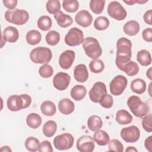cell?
Returning <instances> with one entry per match:
<instances>
[{
    "mask_svg": "<svg viewBox=\"0 0 152 152\" xmlns=\"http://www.w3.org/2000/svg\"><path fill=\"white\" fill-rule=\"evenodd\" d=\"M122 71L128 76L132 77L137 75L139 72V66L138 64L132 61H129L124 66Z\"/></svg>",
    "mask_w": 152,
    "mask_h": 152,
    "instance_id": "32",
    "label": "cell"
},
{
    "mask_svg": "<svg viewBox=\"0 0 152 152\" xmlns=\"http://www.w3.org/2000/svg\"><path fill=\"white\" fill-rule=\"evenodd\" d=\"M31 103V97L28 94H23L10 96L7 99V104L10 110L16 112L27 108L30 106Z\"/></svg>",
    "mask_w": 152,
    "mask_h": 152,
    "instance_id": "2",
    "label": "cell"
},
{
    "mask_svg": "<svg viewBox=\"0 0 152 152\" xmlns=\"http://www.w3.org/2000/svg\"><path fill=\"white\" fill-rule=\"evenodd\" d=\"M63 8L68 12H75L79 8V3L77 0H68L62 2Z\"/></svg>",
    "mask_w": 152,
    "mask_h": 152,
    "instance_id": "40",
    "label": "cell"
},
{
    "mask_svg": "<svg viewBox=\"0 0 152 152\" xmlns=\"http://www.w3.org/2000/svg\"><path fill=\"white\" fill-rule=\"evenodd\" d=\"M70 80L71 77L68 74L60 72L54 76L53 78V84L56 89L62 91L68 87Z\"/></svg>",
    "mask_w": 152,
    "mask_h": 152,
    "instance_id": "14",
    "label": "cell"
},
{
    "mask_svg": "<svg viewBox=\"0 0 152 152\" xmlns=\"http://www.w3.org/2000/svg\"><path fill=\"white\" fill-rule=\"evenodd\" d=\"M108 150L109 151L122 152L124 151V146L121 142L117 139H113L108 142Z\"/></svg>",
    "mask_w": 152,
    "mask_h": 152,
    "instance_id": "42",
    "label": "cell"
},
{
    "mask_svg": "<svg viewBox=\"0 0 152 152\" xmlns=\"http://www.w3.org/2000/svg\"><path fill=\"white\" fill-rule=\"evenodd\" d=\"M116 48L115 63L118 68L122 71L124 65L131 58L132 43L130 40L125 37H121L116 42Z\"/></svg>",
    "mask_w": 152,
    "mask_h": 152,
    "instance_id": "1",
    "label": "cell"
},
{
    "mask_svg": "<svg viewBox=\"0 0 152 152\" xmlns=\"http://www.w3.org/2000/svg\"><path fill=\"white\" fill-rule=\"evenodd\" d=\"M45 40L48 45L55 46L57 45L60 40V34L56 31L51 30L46 35Z\"/></svg>",
    "mask_w": 152,
    "mask_h": 152,
    "instance_id": "38",
    "label": "cell"
},
{
    "mask_svg": "<svg viewBox=\"0 0 152 152\" xmlns=\"http://www.w3.org/2000/svg\"><path fill=\"white\" fill-rule=\"evenodd\" d=\"M94 141L99 145L101 146L106 145L110 141V138L108 134L103 130H98L95 131L93 134Z\"/></svg>",
    "mask_w": 152,
    "mask_h": 152,
    "instance_id": "23",
    "label": "cell"
},
{
    "mask_svg": "<svg viewBox=\"0 0 152 152\" xmlns=\"http://www.w3.org/2000/svg\"><path fill=\"white\" fill-rule=\"evenodd\" d=\"M142 37L147 42H152V30L151 28H147L142 31Z\"/></svg>",
    "mask_w": 152,
    "mask_h": 152,
    "instance_id": "46",
    "label": "cell"
},
{
    "mask_svg": "<svg viewBox=\"0 0 152 152\" xmlns=\"http://www.w3.org/2000/svg\"><path fill=\"white\" fill-rule=\"evenodd\" d=\"M125 3L127 4L128 5H133L135 3H139V4H144V3H145L147 2H148V1H135V0H131V1H124Z\"/></svg>",
    "mask_w": 152,
    "mask_h": 152,
    "instance_id": "50",
    "label": "cell"
},
{
    "mask_svg": "<svg viewBox=\"0 0 152 152\" xmlns=\"http://www.w3.org/2000/svg\"><path fill=\"white\" fill-rule=\"evenodd\" d=\"M127 84L128 80L125 77L122 75H116L112 80L109 84L111 94L114 96L121 95L126 87Z\"/></svg>",
    "mask_w": 152,
    "mask_h": 152,
    "instance_id": "10",
    "label": "cell"
},
{
    "mask_svg": "<svg viewBox=\"0 0 152 152\" xmlns=\"http://www.w3.org/2000/svg\"><path fill=\"white\" fill-rule=\"evenodd\" d=\"M38 151L40 152H52L53 151V148L50 142L45 140L40 144Z\"/></svg>",
    "mask_w": 152,
    "mask_h": 152,
    "instance_id": "45",
    "label": "cell"
},
{
    "mask_svg": "<svg viewBox=\"0 0 152 152\" xmlns=\"http://www.w3.org/2000/svg\"><path fill=\"white\" fill-rule=\"evenodd\" d=\"M65 43L69 46L80 45L84 40V34L81 30L72 27L69 30L64 39Z\"/></svg>",
    "mask_w": 152,
    "mask_h": 152,
    "instance_id": "9",
    "label": "cell"
},
{
    "mask_svg": "<svg viewBox=\"0 0 152 152\" xmlns=\"http://www.w3.org/2000/svg\"><path fill=\"white\" fill-rule=\"evenodd\" d=\"M127 106L131 112L138 118H142L145 116L149 111L148 106L137 96H132L128 98Z\"/></svg>",
    "mask_w": 152,
    "mask_h": 152,
    "instance_id": "3",
    "label": "cell"
},
{
    "mask_svg": "<svg viewBox=\"0 0 152 152\" xmlns=\"http://www.w3.org/2000/svg\"><path fill=\"white\" fill-rule=\"evenodd\" d=\"M39 73L42 78H48L52 76L53 74V69L50 65L46 64L39 68Z\"/></svg>",
    "mask_w": 152,
    "mask_h": 152,
    "instance_id": "41",
    "label": "cell"
},
{
    "mask_svg": "<svg viewBox=\"0 0 152 152\" xmlns=\"http://www.w3.org/2000/svg\"><path fill=\"white\" fill-rule=\"evenodd\" d=\"M103 125V122L101 118L97 115H92L87 120V126L91 131H97L99 130Z\"/></svg>",
    "mask_w": 152,
    "mask_h": 152,
    "instance_id": "26",
    "label": "cell"
},
{
    "mask_svg": "<svg viewBox=\"0 0 152 152\" xmlns=\"http://www.w3.org/2000/svg\"><path fill=\"white\" fill-rule=\"evenodd\" d=\"M121 136L126 142H135L140 138V131L136 126H130L121 129Z\"/></svg>",
    "mask_w": 152,
    "mask_h": 152,
    "instance_id": "11",
    "label": "cell"
},
{
    "mask_svg": "<svg viewBox=\"0 0 152 152\" xmlns=\"http://www.w3.org/2000/svg\"><path fill=\"white\" fill-rule=\"evenodd\" d=\"M74 76L77 81L84 83L88 78V72L86 66L84 64L77 65L74 70Z\"/></svg>",
    "mask_w": 152,
    "mask_h": 152,
    "instance_id": "18",
    "label": "cell"
},
{
    "mask_svg": "<svg viewBox=\"0 0 152 152\" xmlns=\"http://www.w3.org/2000/svg\"><path fill=\"white\" fill-rule=\"evenodd\" d=\"M124 31L128 36H135L140 31V25L135 20H130L126 22L124 26Z\"/></svg>",
    "mask_w": 152,
    "mask_h": 152,
    "instance_id": "22",
    "label": "cell"
},
{
    "mask_svg": "<svg viewBox=\"0 0 152 152\" xmlns=\"http://www.w3.org/2000/svg\"><path fill=\"white\" fill-rule=\"evenodd\" d=\"M93 138L90 135H82L77 141V148L81 152H92L94 149Z\"/></svg>",
    "mask_w": 152,
    "mask_h": 152,
    "instance_id": "13",
    "label": "cell"
},
{
    "mask_svg": "<svg viewBox=\"0 0 152 152\" xmlns=\"http://www.w3.org/2000/svg\"><path fill=\"white\" fill-rule=\"evenodd\" d=\"M3 4L9 10H14L16 7L18 1L17 0H4Z\"/></svg>",
    "mask_w": 152,
    "mask_h": 152,
    "instance_id": "47",
    "label": "cell"
},
{
    "mask_svg": "<svg viewBox=\"0 0 152 152\" xmlns=\"http://www.w3.org/2000/svg\"><path fill=\"white\" fill-rule=\"evenodd\" d=\"M146 87L145 82L141 78L135 79L131 83V89L136 94H142L145 91Z\"/></svg>",
    "mask_w": 152,
    "mask_h": 152,
    "instance_id": "28",
    "label": "cell"
},
{
    "mask_svg": "<svg viewBox=\"0 0 152 152\" xmlns=\"http://www.w3.org/2000/svg\"><path fill=\"white\" fill-rule=\"evenodd\" d=\"M144 145L145 148L148 151H151L152 148V136H149L147 138L144 142Z\"/></svg>",
    "mask_w": 152,
    "mask_h": 152,
    "instance_id": "49",
    "label": "cell"
},
{
    "mask_svg": "<svg viewBox=\"0 0 152 152\" xmlns=\"http://www.w3.org/2000/svg\"><path fill=\"white\" fill-rule=\"evenodd\" d=\"M146 75H147V77L150 80H151L152 78H151V68H150L148 71H147L146 72Z\"/></svg>",
    "mask_w": 152,
    "mask_h": 152,
    "instance_id": "53",
    "label": "cell"
},
{
    "mask_svg": "<svg viewBox=\"0 0 152 152\" xmlns=\"http://www.w3.org/2000/svg\"><path fill=\"white\" fill-rule=\"evenodd\" d=\"M90 71L93 73H100L103 71L104 65L103 62L99 59H93L89 64Z\"/></svg>",
    "mask_w": 152,
    "mask_h": 152,
    "instance_id": "39",
    "label": "cell"
},
{
    "mask_svg": "<svg viewBox=\"0 0 152 152\" xmlns=\"http://www.w3.org/2000/svg\"><path fill=\"white\" fill-rule=\"evenodd\" d=\"M74 138L69 133L57 135L53 140L54 147L59 150H66L73 146Z\"/></svg>",
    "mask_w": 152,
    "mask_h": 152,
    "instance_id": "7",
    "label": "cell"
},
{
    "mask_svg": "<svg viewBox=\"0 0 152 152\" xmlns=\"http://www.w3.org/2000/svg\"><path fill=\"white\" fill-rule=\"evenodd\" d=\"M26 41L30 45H35L40 43L42 39L40 33L36 30H30L26 34Z\"/></svg>",
    "mask_w": 152,
    "mask_h": 152,
    "instance_id": "31",
    "label": "cell"
},
{
    "mask_svg": "<svg viewBox=\"0 0 152 152\" xmlns=\"http://www.w3.org/2000/svg\"><path fill=\"white\" fill-rule=\"evenodd\" d=\"M93 17L87 10H81L75 16V21L77 24L83 27H87L93 22Z\"/></svg>",
    "mask_w": 152,
    "mask_h": 152,
    "instance_id": "16",
    "label": "cell"
},
{
    "mask_svg": "<svg viewBox=\"0 0 152 152\" xmlns=\"http://www.w3.org/2000/svg\"><path fill=\"white\" fill-rule=\"evenodd\" d=\"M52 24V19L48 15H42L37 20V27L43 31L49 30Z\"/></svg>",
    "mask_w": 152,
    "mask_h": 152,
    "instance_id": "33",
    "label": "cell"
},
{
    "mask_svg": "<svg viewBox=\"0 0 152 152\" xmlns=\"http://www.w3.org/2000/svg\"><path fill=\"white\" fill-rule=\"evenodd\" d=\"M87 94L86 87L82 85H76L72 88L70 91L71 97L75 101L83 100Z\"/></svg>",
    "mask_w": 152,
    "mask_h": 152,
    "instance_id": "21",
    "label": "cell"
},
{
    "mask_svg": "<svg viewBox=\"0 0 152 152\" xmlns=\"http://www.w3.org/2000/svg\"><path fill=\"white\" fill-rule=\"evenodd\" d=\"M151 119L152 115L151 114H148V115L144 116L142 120V126L144 129L148 132H152V126H151Z\"/></svg>",
    "mask_w": 152,
    "mask_h": 152,
    "instance_id": "44",
    "label": "cell"
},
{
    "mask_svg": "<svg viewBox=\"0 0 152 152\" xmlns=\"http://www.w3.org/2000/svg\"><path fill=\"white\" fill-rule=\"evenodd\" d=\"M75 53L74 50H66L63 52L59 58V64L64 69H69L75 59Z\"/></svg>",
    "mask_w": 152,
    "mask_h": 152,
    "instance_id": "15",
    "label": "cell"
},
{
    "mask_svg": "<svg viewBox=\"0 0 152 152\" xmlns=\"http://www.w3.org/2000/svg\"><path fill=\"white\" fill-rule=\"evenodd\" d=\"M54 18L58 24L62 28L67 27L73 23V20L71 17L69 15L65 14L62 11H59L58 13L54 15Z\"/></svg>",
    "mask_w": 152,
    "mask_h": 152,
    "instance_id": "20",
    "label": "cell"
},
{
    "mask_svg": "<svg viewBox=\"0 0 152 152\" xmlns=\"http://www.w3.org/2000/svg\"><path fill=\"white\" fill-rule=\"evenodd\" d=\"M5 18L10 23L18 26L23 25L28 21L29 14L27 11L24 10H9L5 13Z\"/></svg>",
    "mask_w": 152,
    "mask_h": 152,
    "instance_id": "6",
    "label": "cell"
},
{
    "mask_svg": "<svg viewBox=\"0 0 152 152\" xmlns=\"http://www.w3.org/2000/svg\"><path fill=\"white\" fill-rule=\"evenodd\" d=\"M100 104L106 109L110 108L113 104V99L111 95L109 94H106L99 101Z\"/></svg>",
    "mask_w": 152,
    "mask_h": 152,
    "instance_id": "43",
    "label": "cell"
},
{
    "mask_svg": "<svg viewBox=\"0 0 152 152\" xmlns=\"http://www.w3.org/2000/svg\"><path fill=\"white\" fill-rule=\"evenodd\" d=\"M137 60L142 66H148L151 64L150 53L145 49H142L137 54Z\"/></svg>",
    "mask_w": 152,
    "mask_h": 152,
    "instance_id": "27",
    "label": "cell"
},
{
    "mask_svg": "<svg viewBox=\"0 0 152 152\" xmlns=\"http://www.w3.org/2000/svg\"><path fill=\"white\" fill-rule=\"evenodd\" d=\"M39 140L33 137H28L25 141V147L28 151L34 152L39 150Z\"/></svg>",
    "mask_w": 152,
    "mask_h": 152,
    "instance_id": "34",
    "label": "cell"
},
{
    "mask_svg": "<svg viewBox=\"0 0 152 152\" xmlns=\"http://www.w3.org/2000/svg\"><path fill=\"white\" fill-rule=\"evenodd\" d=\"M104 4V0H91L90 2V8L94 13L100 14L103 11Z\"/></svg>",
    "mask_w": 152,
    "mask_h": 152,
    "instance_id": "36",
    "label": "cell"
},
{
    "mask_svg": "<svg viewBox=\"0 0 152 152\" xmlns=\"http://www.w3.org/2000/svg\"><path fill=\"white\" fill-rule=\"evenodd\" d=\"M82 45L86 54L90 58L97 59L102 53V50L99 41L93 37H86L82 43Z\"/></svg>",
    "mask_w": 152,
    "mask_h": 152,
    "instance_id": "4",
    "label": "cell"
},
{
    "mask_svg": "<svg viewBox=\"0 0 152 152\" xmlns=\"http://www.w3.org/2000/svg\"><path fill=\"white\" fill-rule=\"evenodd\" d=\"M109 20L104 16H100L96 18L94 22V27L97 30H104L109 26Z\"/></svg>",
    "mask_w": 152,
    "mask_h": 152,
    "instance_id": "35",
    "label": "cell"
},
{
    "mask_svg": "<svg viewBox=\"0 0 152 152\" xmlns=\"http://www.w3.org/2000/svg\"><path fill=\"white\" fill-rule=\"evenodd\" d=\"M107 94L106 87L104 83L100 81L95 83L88 93L89 98L94 103H99L100 100Z\"/></svg>",
    "mask_w": 152,
    "mask_h": 152,
    "instance_id": "12",
    "label": "cell"
},
{
    "mask_svg": "<svg viewBox=\"0 0 152 152\" xmlns=\"http://www.w3.org/2000/svg\"><path fill=\"white\" fill-rule=\"evenodd\" d=\"M27 125L31 128L37 129L42 124V118L40 116L36 113L29 114L26 118Z\"/></svg>",
    "mask_w": 152,
    "mask_h": 152,
    "instance_id": "29",
    "label": "cell"
},
{
    "mask_svg": "<svg viewBox=\"0 0 152 152\" xmlns=\"http://www.w3.org/2000/svg\"><path fill=\"white\" fill-rule=\"evenodd\" d=\"M0 151H2V152H4V151H7V152H11L12 150L10 148V147L9 146H7V145H5V146H2L1 149H0Z\"/></svg>",
    "mask_w": 152,
    "mask_h": 152,
    "instance_id": "51",
    "label": "cell"
},
{
    "mask_svg": "<svg viewBox=\"0 0 152 152\" xmlns=\"http://www.w3.org/2000/svg\"><path fill=\"white\" fill-rule=\"evenodd\" d=\"M108 15L116 20L121 21L124 20L127 15L124 7L118 1L110 2L107 8Z\"/></svg>",
    "mask_w": 152,
    "mask_h": 152,
    "instance_id": "8",
    "label": "cell"
},
{
    "mask_svg": "<svg viewBox=\"0 0 152 152\" xmlns=\"http://www.w3.org/2000/svg\"><path fill=\"white\" fill-rule=\"evenodd\" d=\"M75 109L74 103L69 99L64 98L61 100L58 103V109L63 115H69Z\"/></svg>",
    "mask_w": 152,
    "mask_h": 152,
    "instance_id": "19",
    "label": "cell"
},
{
    "mask_svg": "<svg viewBox=\"0 0 152 152\" xmlns=\"http://www.w3.org/2000/svg\"><path fill=\"white\" fill-rule=\"evenodd\" d=\"M151 15H152V10H149L145 12V14H144V16H143V18H144L145 23L148 25H152Z\"/></svg>",
    "mask_w": 152,
    "mask_h": 152,
    "instance_id": "48",
    "label": "cell"
},
{
    "mask_svg": "<svg viewBox=\"0 0 152 152\" xmlns=\"http://www.w3.org/2000/svg\"><path fill=\"white\" fill-rule=\"evenodd\" d=\"M40 110L44 115L51 116L55 114L56 112V107L53 102L50 100H46L42 103L40 106Z\"/></svg>",
    "mask_w": 152,
    "mask_h": 152,
    "instance_id": "24",
    "label": "cell"
},
{
    "mask_svg": "<svg viewBox=\"0 0 152 152\" xmlns=\"http://www.w3.org/2000/svg\"><path fill=\"white\" fill-rule=\"evenodd\" d=\"M2 38L5 42L14 43L19 38L18 31L14 27L8 26L4 30L2 33Z\"/></svg>",
    "mask_w": 152,
    "mask_h": 152,
    "instance_id": "17",
    "label": "cell"
},
{
    "mask_svg": "<svg viewBox=\"0 0 152 152\" xmlns=\"http://www.w3.org/2000/svg\"><path fill=\"white\" fill-rule=\"evenodd\" d=\"M52 58V51L46 47H37L31 50L30 53V58L35 64H48Z\"/></svg>",
    "mask_w": 152,
    "mask_h": 152,
    "instance_id": "5",
    "label": "cell"
},
{
    "mask_svg": "<svg viewBox=\"0 0 152 152\" xmlns=\"http://www.w3.org/2000/svg\"><path fill=\"white\" fill-rule=\"evenodd\" d=\"M57 130L56 123L52 120L46 122L43 126V133L46 137H51L54 135Z\"/></svg>",
    "mask_w": 152,
    "mask_h": 152,
    "instance_id": "30",
    "label": "cell"
},
{
    "mask_svg": "<svg viewBox=\"0 0 152 152\" xmlns=\"http://www.w3.org/2000/svg\"><path fill=\"white\" fill-rule=\"evenodd\" d=\"M46 8L49 13L55 15L60 11V1L58 0H49L46 2Z\"/></svg>",
    "mask_w": 152,
    "mask_h": 152,
    "instance_id": "37",
    "label": "cell"
},
{
    "mask_svg": "<svg viewBox=\"0 0 152 152\" xmlns=\"http://www.w3.org/2000/svg\"><path fill=\"white\" fill-rule=\"evenodd\" d=\"M116 121L120 125H126L132 122V116L128 111L122 109L117 112Z\"/></svg>",
    "mask_w": 152,
    "mask_h": 152,
    "instance_id": "25",
    "label": "cell"
},
{
    "mask_svg": "<svg viewBox=\"0 0 152 152\" xmlns=\"http://www.w3.org/2000/svg\"><path fill=\"white\" fill-rule=\"evenodd\" d=\"M125 151H126V152H128V151H131V152H134V151H135V152H137V151H138V150H137V149L135 148L134 147H131V146H130V147H128L125 150Z\"/></svg>",
    "mask_w": 152,
    "mask_h": 152,
    "instance_id": "52",
    "label": "cell"
}]
</instances>
